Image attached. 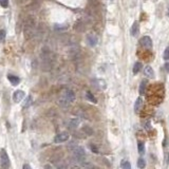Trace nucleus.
<instances>
[{
    "label": "nucleus",
    "mask_w": 169,
    "mask_h": 169,
    "mask_svg": "<svg viewBox=\"0 0 169 169\" xmlns=\"http://www.w3.org/2000/svg\"><path fill=\"white\" fill-rule=\"evenodd\" d=\"M25 93L23 92L22 90H17L13 93V101L15 103H20L23 99H24Z\"/></svg>",
    "instance_id": "obj_5"
},
{
    "label": "nucleus",
    "mask_w": 169,
    "mask_h": 169,
    "mask_svg": "<svg viewBox=\"0 0 169 169\" xmlns=\"http://www.w3.org/2000/svg\"><path fill=\"white\" fill-rule=\"evenodd\" d=\"M90 149H91V151L93 152V153H95V154H97V153L99 152V148H97L96 146H94L93 144H91V145H90Z\"/></svg>",
    "instance_id": "obj_22"
},
{
    "label": "nucleus",
    "mask_w": 169,
    "mask_h": 169,
    "mask_svg": "<svg viewBox=\"0 0 169 169\" xmlns=\"http://www.w3.org/2000/svg\"><path fill=\"white\" fill-rule=\"evenodd\" d=\"M146 166V161H145L144 159H139L137 160V167L139 168H144V167Z\"/></svg>",
    "instance_id": "obj_18"
},
{
    "label": "nucleus",
    "mask_w": 169,
    "mask_h": 169,
    "mask_svg": "<svg viewBox=\"0 0 169 169\" xmlns=\"http://www.w3.org/2000/svg\"><path fill=\"white\" fill-rule=\"evenodd\" d=\"M73 155L77 162H83L86 160V152L83 147H76L73 151Z\"/></svg>",
    "instance_id": "obj_2"
},
{
    "label": "nucleus",
    "mask_w": 169,
    "mask_h": 169,
    "mask_svg": "<svg viewBox=\"0 0 169 169\" xmlns=\"http://www.w3.org/2000/svg\"><path fill=\"white\" fill-rule=\"evenodd\" d=\"M69 133L68 132H60V133H58L57 135L54 137V142L55 143H63V142H67L69 140Z\"/></svg>",
    "instance_id": "obj_4"
},
{
    "label": "nucleus",
    "mask_w": 169,
    "mask_h": 169,
    "mask_svg": "<svg viewBox=\"0 0 169 169\" xmlns=\"http://www.w3.org/2000/svg\"><path fill=\"white\" fill-rule=\"evenodd\" d=\"M140 42H141V45L146 49L151 48L152 47V40L149 36H144V37H142L141 40H140Z\"/></svg>",
    "instance_id": "obj_7"
},
{
    "label": "nucleus",
    "mask_w": 169,
    "mask_h": 169,
    "mask_svg": "<svg viewBox=\"0 0 169 169\" xmlns=\"http://www.w3.org/2000/svg\"><path fill=\"white\" fill-rule=\"evenodd\" d=\"M87 41H88L89 45L95 47V45H97V42H99V38H97V36L94 33H89L88 35H87Z\"/></svg>",
    "instance_id": "obj_6"
},
{
    "label": "nucleus",
    "mask_w": 169,
    "mask_h": 169,
    "mask_svg": "<svg viewBox=\"0 0 169 169\" xmlns=\"http://www.w3.org/2000/svg\"><path fill=\"white\" fill-rule=\"evenodd\" d=\"M79 123H81V121H79L78 119H71L70 123H69V127H70V128H76V127H78Z\"/></svg>",
    "instance_id": "obj_13"
},
{
    "label": "nucleus",
    "mask_w": 169,
    "mask_h": 169,
    "mask_svg": "<svg viewBox=\"0 0 169 169\" xmlns=\"http://www.w3.org/2000/svg\"><path fill=\"white\" fill-rule=\"evenodd\" d=\"M164 59L166 60H169V47H167L164 51Z\"/></svg>",
    "instance_id": "obj_23"
},
{
    "label": "nucleus",
    "mask_w": 169,
    "mask_h": 169,
    "mask_svg": "<svg viewBox=\"0 0 169 169\" xmlns=\"http://www.w3.org/2000/svg\"><path fill=\"white\" fill-rule=\"evenodd\" d=\"M142 106H143V99H142V97H139V99L135 101V104H134V111L137 113V112L141 110Z\"/></svg>",
    "instance_id": "obj_10"
},
{
    "label": "nucleus",
    "mask_w": 169,
    "mask_h": 169,
    "mask_svg": "<svg viewBox=\"0 0 169 169\" xmlns=\"http://www.w3.org/2000/svg\"><path fill=\"white\" fill-rule=\"evenodd\" d=\"M5 36H6L5 31L4 30H0V42H4Z\"/></svg>",
    "instance_id": "obj_20"
},
{
    "label": "nucleus",
    "mask_w": 169,
    "mask_h": 169,
    "mask_svg": "<svg viewBox=\"0 0 169 169\" xmlns=\"http://www.w3.org/2000/svg\"><path fill=\"white\" fill-rule=\"evenodd\" d=\"M0 4L2 8H8L9 6V0H0Z\"/></svg>",
    "instance_id": "obj_24"
},
{
    "label": "nucleus",
    "mask_w": 169,
    "mask_h": 169,
    "mask_svg": "<svg viewBox=\"0 0 169 169\" xmlns=\"http://www.w3.org/2000/svg\"><path fill=\"white\" fill-rule=\"evenodd\" d=\"M164 68H165V70L167 71V72H169V63H166L164 65Z\"/></svg>",
    "instance_id": "obj_25"
},
{
    "label": "nucleus",
    "mask_w": 169,
    "mask_h": 169,
    "mask_svg": "<svg viewBox=\"0 0 169 169\" xmlns=\"http://www.w3.org/2000/svg\"><path fill=\"white\" fill-rule=\"evenodd\" d=\"M74 101H75V93H74V91L68 89V90L65 91L63 97L59 99V105L63 107H67L71 103H73Z\"/></svg>",
    "instance_id": "obj_1"
},
{
    "label": "nucleus",
    "mask_w": 169,
    "mask_h": 169,
    "mask_svg": "<svg viewBox=\"0 0 169 169\" xmlns=\"http://www.w3.org/2000/svg\"><path fill=\"white\" fill-rule=\"evenodd\" d=\"M86 97H87V99H88L89 101H91V103H93V104L97 103L96 99L94 97V95H93L92 93H91L90 91H87V92H86Z\"/></svg>",
    "instance_id": "obj_11"
},
{
    "label": "nucleus",
    "mask_w": 169,
    "mask_h": 169,
    "mask_svg": "<svg viewBox=\"0 0 169 169\" xmlns=\"http://www.w3.org/2000/svg\"><path fill=\"white\" fill-rule=\"evenodd\" d=\"M23 168H31L30 165H23Z\"/></svg>",
    "instance_id": "obj_27"
},
{
    "label": "nucleus",
    "mask_w": 169,
    "mask_h": 169,
    "mask_svg": "<svg viewBox=\"0 0 169 169\" xmlns=\"http://www.w3.org/2000/svg\"><path fill=\"white\" fill-rule=\"evenodd\" d=\"M121 168H123V169H130V168H131V165H130L129 161H127V160H123V161L121 162Z\"/></svg>",
    "instance_id": "obj_16"
},
{
    "label": "nucleus",
    "mask_w": 169,
    "mask_h": 169,
    "mask_svg": "<svg viewBox=\"0 0 169 169\" xmlns=\"http://www.w3.org/2000/svg\"><path fill=\"white\" fill-rule=\"evenodd\" d=\"M144 74L148 78H153L154 77V71L150 66H146L144 68Z\"/></svg>",
    "instance_id": "obj_8"
},
{
    "label": "nucleus",
    "mask_w": 169,
    "mask_h": 169,
    "mask_svg": "<svg viewBox=\"0 0 169 169\" xmlns=\"http://www.w3.org/2000/svg\"><path fill=\"white\" fill-rule=\"evenodd\" d=\"M0 165L2 168H9L11 165L10 157H9L8 153L5 152L4 149H1V151H0Z\"/></svg>",
    "instance_id": "obj_3"
},
{
    "label": "nucleus",
    "mask_w": 169,
    "mask_h": 169,
    "mask_svg": "<svg viewBox=\"0 0 169 169\" xmlns=\"http://www.w3.org/2000/svg\"><path fill=\"white\" fill-rule=\"evenodd\" d=\"M146 86H147V83L145 81H143L140 85V94L141 95H144L146 93Z\"/></svg>",
    "instance_id": "obj_14"
},
{
    "label": "nucleus",
    "mask_w": 169,
    "mask_h": 169,
    "mask_svg": "<svg viewBox=\"0 0 169 169\" xmlns=\"http://www.w3.org/2000/svg\"><path fill=\"white\" fill-rule=\"evenodd\" d=\"M139 33V23H137V21H135V22L132 24V28H131V35L132 36H136V34Z\"/></svg>",
    "instance_id": "obj_12"
},
{
    "label": "nucleus",
    "mask_w": 169,
    "mask_h": 169,
    "mask_svg": "<svg viewBox=\"0 0 169 169\" xmlns=\"http://www.w3.org/2000/svg\"><path fill=\"white\" fill-rule=\"evenodd\" d=\"M168 16H169V8H168Z\"/></svg>",
    "instance_id": "obj_28"
},
{
    "label": "nucleus",
    "mask_w": 169,
    "mask_h": 169,
    "mask_svg": "<svg viewBox=\"0 0 169 169\" xmlns=\"http://www.w3.org/2000/svg\"><path fill=\"white\" fill-rule=\"evenodd\" d=\"M8 79L10 81V83H12L13 86H17L18 83H20V78L18 76L12 75V74H8Z\"/></svg>",
    "instance_id": "obj_9"
},
{
    "label": "nucleus",
    "mask_w": 169,
    "mask_h": 169,
    "mask_svg": "<svg viewBox=\"0 0 169 169\" xmlns=\"http://www.w3.org/2000/svg\"><path fill=\"white\" fill-rule=\"evenodd\" d=\"M137 147H139V152H140V153H141V154L144 153V144H143L142 142H139Z\"/></svg>",
    "instance_id": "obj_21"
},
{
    "label": "nucleus",
    "mask_w": 169,
    "mask_h": 169,
    "mask_svg": "<svg viewBox=\"0 0 169 169\" xmlns=\"http://www.w3.org/2000/svg\"><path fill=\"white\" fill-rule=\"evenodd\" d=\"M31 103H32V96H28V97L25 99L24 103H23V107H24V108H27V107L30 106Z\"/></svg>",
    "instance_id": "obj_19"
},
{
    "label": "nucleus",
    "mask_w": 169,
    "mask_h": 169,
    "mask_svg": "<svg viewBox=\"0 0 169 169\" xmlns=\"http://www.w3.org/2000/svg\"><path fill=\"white\" fill-rule=\"evenodd\" d=\"M142 68H143V65H142L141 63H134V66H133V73L137 74L140 71L142 70Z\"/></svg>",
    "instance_id": "obj_15"
},
{
    "label": "nucleus",
    "mask_w": 169,
    "mask_h": 169,
    "mask_svg": "<svg viewBox=\"0 0 169 169\" xmlns=\"http://www.w3.org/2000/svg\"><path fill=\"white\" fill-rule=\"evenodd\" d=\"M83 131L85 132L87 135H92V134H93V130H92V129H91V127H89V126H85V127H83Z\"/></svg>",
    "instance_id": "obj_17"
},
{
    "label": "nucleus",
    "mask_w": 169,
    "mask_h": 169,
    "mask_svg": "<svg viewBox=\"0 0 169 169\" xmlns=\"http://www.w3.org/2000/svg\"><path fill=\"white\" fill-rule=\"evenodd\" d=\"M20 1H27V0H20Z\"/></svg>",
    "instance_id": "obj_29"
},
{
    "label": "nucleus",
    "mask_w": 169,
    "mask_h": 169,
    "mask_svg": "<svg viewBox=\"0 0 169 169\" xmlns=\"http://www.w3.org/2000/svg\"><path fill=\"white\" fill-rule=\"evenodd\" d=\"M166 161H167V163H169V153H167V155H166Z\"/></svg>",
    "instance_id": "obj_26"
}]
</instances>
